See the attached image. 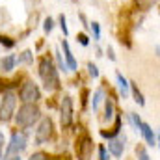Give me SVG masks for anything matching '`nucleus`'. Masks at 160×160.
<instances>
[{"label":"nucleus","mask_w":160,"mask_h":160,"mask_svg":"<svg viewBox=\"0 0 160 160\" xmlns=\"http://www.w3.org/2000/svg\"><path fill=\"white\" fill-rule=\"evenodd\" d=\"M39 118H41L39 108L34 102H24L19 108V112L15 114V123L21 128H30V127H34V123L39 119Z\"/></svg>","instance_id":"2"},{"label":"nucleus","mask_w":160,"mask_h":160,"mask_svg":"<svg viewBox=\"0 0 160 160\" xmlns=\"http://www.w3.org/2000/svg\"><path fill=\"white\" fill-rule=\"evenodd\" d=\"M77 41H80L82 47H88V45H89V39H88L86 34H78V36H77Z\"/></svg>","instance_id":"26"},{"label":"nucleus","mask_w":160,"mask_h":160,"mask_svg":"<svg viewBox=\"0 0 160 160\" xmlns=\"http://www.w3.org/2000/svg\"><path fill=\"white\" fill-rule=\"evenodd\" d=\"M39 77L45 84L47 91H54L60 88V77H58V69L54 67V63L50 62V58H41L39 62Z\"/></svg>","instance_id":"1"},{"label":"nucleus","mask_w":160,"mask_h":160,"mask_svg":"<svg viewBox=\"0 0 160 160\" xmlns=\"http://www.w3.org/2000/svg\"><path fill=\"white\" fill-rule=\"evenodd\" d=\"M104 99V89H97L95 93H93V99H91V108H93V112H97V108H99V104H101V101Z\"/></svg>","instance_id":"14"},{"label":"nucleus","mask_w":160,"mask_h":160,"mask_svg":"<svg viewBox=\"0 0 160 160\" xmlns=\"http://www.w3.org/2000/svg\"><path fill=\"white\" fill-rule=\"evenodd\" d=\"M28 160H48V157H47L45 153H34Z\"/></svg>","instance_id":"27"},{"label":"nucleus","mask_w":160,"mask_h":160,"mask_svg":"<svg viewBox=\"0 0 160 160\" xmlns=\"http://www.w3.org/2000/svg\"><path fill=\"white\" fill-rule=\"evenodd\" d=\"M136 155H138V160H151L149 155H147V151L143 149V145H138L136 147Z\"/></svg>","instance_id":"18"},{"label":"nucleus","mask_w":160,"mask_h":160,"mask_svg":"<svg viewBox=\"0 0 160 160\" xmlns=\"http://www.w3.org/2000/svg\"><path fill=\"white\" fill-rule=\"evenodd\" d=\"M60 28H62L63 36H67V34H69V30H67V21H65V15H60Z\"/></svg>","instance_id":"24"},{"label":"nucleus","mask_w":160,"mask_h":160,"mask_svg":"<svg viewBox=\"0 0 160 160\" xmlns=\"http://www.w3.org/2000/svg\"><path fill=\"white\" fill-rule=\"evenodd\" d=\"M15 106H17V97L15 93L8 91L2 95V104H0V121L8 123L15 114Z\"/></svg>","instance_id":"4"},{"label":"nucleus","mask_w":160,"mask_h":160,"mask_svg":"<svg viewBox=\"0 0 160 160\" xmlns=\"http://www.w3.org/2000/svg\"><path fill=\"white\" fill-rule=\"evenodd\" d=\"M60 121L62 127H69L73 123V99L69 95L62 97V104H60Z\"/></svg>","instance_id":"7"},{"label":"nucleus","mask_w":160,"mask_h":160,"mask_svg":"<svg viewBox=\"0 0 160 160\" xmlns=\"http://www.w3.org/2000/svg\"><path fill=\"white\" fill-rule=\"evenodd\" d=\"M88 73H89L93 78H99V67H97L95 63H91V62L88 63Z\"/></svg>","instance_id":"20"},{"label":"nucleus","mask_w":160,"mask_h":160,"mask_svg":"<svg viewBox=\"0 0 160 160\" xmlns=\"http://www.w3.org/2000/svg\"><path fill=\"white\" fill-rule=\"evenodd\" d=\"M77 155H78V160L91 158V155H93V142L88 136H84V138L78 140V143H77Z\"/></svg>","instance_id":"8"},{"label":"nucleus","mask_w":160,"mask_h":160,"mask_svg":"<svg viewBox=\"0 0 160 160\" xmlns=\"http://www.w3.org/2000/svg\"><path fill=\"white\" fill-rule=\"evenodd\" d=\"M0 45H4V47H8V48H13V47H15V41L9 39V38H4V36H0Z\"/></svg>","instance_id":"23"},{"label":"nucleus","mask_w":160,"mask_h":160,"mask_svg":"<svg viewBox=\"0 0 160 160\" xmlns=\"http://www.w3.org/2000/svg\"><path fill=\"white\" fill-rule=\"evenodd\" d=\"M108 58H110V60H116V54H114L112 48H108Z\"/></svg>","instance_id":"30"},{"label":"nucleus","mask_w":160,"mask_h":160,"mask_svg":"<svg viewBox=\"0 0 160 160\" xmlns=\"http://www.w3.org/2000/svg\"><path fill=\"white\" fill-rule=\"evenodd\" d=\"M140 132H142L143 140L147 142V145H151V147H157V134L153 132L151 125H147V123H143V121H142V125H140Z\"/></svg>","instance_id":"10"},{"label":"nucleus","mask_w":160,"mask_h":160,"mask_svg":"<svg viewBox=\"0 0 160 160\" xmlns=\"http://www.w3.org/2000/svg\"><path fill=\"white\" fill-rule=\"evenodd\" d=\"M4 143H6V140H4V134L0 132V160H2V155H4Z\"/></svg>","instance_id":"29"},{"label":"nucleus","mask_w":160,"mask_h":160,"mask_svg":"<svg viewBox=\"0 0 160 160\" xmlns=\"http://www.w3.org/2000/svg\"><path fill=\"white\" fill-rule=\"evenodd\" d=\"M56 60H58V65H60V69L65 73V71H69L67 69V65H65V62H63V58H62V52L60 50H56Z\"/></svg>","instance_id":"22"},{"label":"nucleus","mask_w":160,"mask_h":160,"mask_svg":"<svg viewBox=\"0 0 160 160\" xmlns=\"http://www.w3.org/2000/svg\"><path fill=\"white\" fill-rule=\"evenodd\" d=\"M32 60H34L32 50H24V52L19 56V63H32Z\"/></svg>","instance_id":"16"},{"label":"nucleus","mask_w":160,"mask_h":160,"mask_svg":"<svg viewBox=\"0 0 160 160\" xmlns=\"http://www.w3.org/2000/svg\"><path fill=\"white\" fill-rule=\"evenodd\" d=\"M15 63H17V58H15L13 54H8L6 58L0 60V69H2L4 73H9V71L15 69Z\"/></svg>","instance_id":"12"},{"label":"nucleus","mask_w":160,"mask_h":160,"mask_svg":"<svg viewBox=\"0 0 160 160\" xmlns=\"http://www.w3.org/2000/svg\"><path fill=\"white\" fill-rule=\"evenodd\" d=\"M19 97H21L22 102H38L41 99V91H39V88H38V84L24 82L22 88H21V91H19Z\"/></svg>","instance_id":"6"},{"label":"nucleus","mask_w":160,"mask_h":160,"mask_svg":"<svg viewBox=\"0 0 160 160\" xmlns=\"http://www.w3.org/2000/svg\"><path fill=\"white\" fill-rule=\"evenodd\" d=\"M116 78H118V84H119V91L123 97H127L128 95V88H130V82L125 78L121 73H116Z\"/></svg>","instance_id":"13"},{"label":"nucleus","mask_w":160,"mask_h":160,"mask_svg":"<svg viewBox=\"0 0 160 160\" xmlns=\"http://www.w3.org/2000/svg\"><path fill=\"white\" fill-rule=\"evenodd\" d=\"M99 160H108V153H106V147H99Z\"/></svg>","instance_id":"28"},{"label":"nucleus","mask_w":160,"mask_h":160,"mask_svg":"<svg viewBox=\"0 0 160 160\" xmlns=\"http://www.w3.org/2000/svg\"><path fill=\"white\" fill-rule=\"evenodd\" d=\"M130 121H132L134 128H136V130H140V125H142V119H140V116H138V114H130Z\"/></svg>","instance_id":"25"},{"label":"nucleus","mask_w":160,"mask_h":160,"mask_svg":"<svg viewBox=\"0 0 160 160\" xmlns=\"http://www.w3.org/2000/svg\"><path fill=\"white\" fill-rule=\"evenodd\" d=\"M130 88H132V95H134V101H136L140 106H143V104H145V99H143L142 91L138 89V86H136V84H130Z\"/></svg>","instance_id":"15"},{"label":"nucleus","mask_w":160,"mask_h":160,"mask_svg":"<svg viewBox=\"0 0 160 160\" xmlns=\"http://www.w3.org/2000/svg\"><path fill=\"white\" fill-rule=\"evenodd\" d=\"M11 160H21V158H19V155H15V157H13Z\"/></svg>","instance_id":"31"},{"label":"nucleus","mask_w":160,"mask_h":160,"mask_svg":"<svg viewBox=\"0 0 160 160\" xmlns=\"http://www.w3.org/2000/svg\"><path fill=\"white\" fill-rule=\"evenodd\" d=\"M62 48H63V54H65V65H67V69H69V71H77L78 63H77V60H75V56H73V52H71L69 43L65 39L62 41Z\"/></svg>","instance_id":"11"},{"label":"nucleus","mask_w":160,"mask_h":160,"mask_svg":"<svg viewBox=\"0 0 160 160\" xmlns=\"http://www.w3.org/2000/svg\"><path fill=\"white\" fill-rule=\"evenodd\" d=\"M26 145H28V136H26V132H13V134H11V140H9V143H8V147H6V153L2 155L4 160H8L11 155H21V153L26 149Z\"/></svg>","instance_id":"3"},{"label":"nucleus","mask_w":160,"mask_h":160,"mask_svg":"<svg viewBox=\"0 0 160 160\" xmlns=\"http://www.w3.org/2000/svg\"><path fill=\"white\" fill-rule=\"evenodd\" d=\"M91 30H93V39L99 41L101 39V26H99V22H91Z\"/></svg>","instance_id":"21"},{"label":"nucleus","mask_w":160,"mask_h":160,"mask_svg":"<svg viewBox=\"0 0 160 160\" xmlns=\"http://www.w3.org/2000/svg\"><path fill=\"white\" fill-rule=\"evenodd\" d=\"M52 28H54V21H52L50 17H47V19H45V22H43V30H45L47 34H50V32H52Z\"/></svg>","instance_id":"19"},{"label":"nucleus","mask_w":160,"mask_h":160,"mask_svg":"<svg viewBox=\"0 0 160 160\" xmlns=\"http://www.w3.org/2000/svg\"><path fill=\"white\" fill-rule=\"evenodd\" d=\"M108 151L116 157V158H119L121 155H123V151H125V136H114V138H110V142H108Z\"/></svg>","instance_id":"9"},{"label":"nucleus","mask_w":160,"mask_h":160,"mask_svg":"<svg viewBox=\"0 0 160 160\" xmlns=\"http://www.w3.org/2000/svg\"><path fill=\"white\" fill-rule=\"evenodd\" d=\"M52 128H54V123L50 118H43L39 123V127L36 128V143L38 145H43L50 140L52 136Z\"/></svg>","instance_id":"5"},{"label":"nucleus","mask_w":160,"mask_h":160,"mask_svg":"<svg viewBox=\"0 0 160 160\" xmlns=\"http://www.w3.org/2000/svg\"><path fill=\"white\" fill-rule=\"evenodd\" d=\"M114 118V102H112V99H106V116H104V119L110 121Z\"/></svg>","instance_id":"17"}]
</instances>
